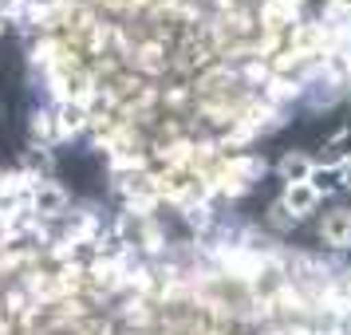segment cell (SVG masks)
<instances>
[{"label": "cell", "instance_id": "ba28073f", "mask_svg": "<svg viewBox=\"0 0 351 335\" xmlns=\"http://www.w3.org/2000/svg\"><path fill=\"white\" fill-rule=\"evenodd\" d=\"M343 170H348V166H319L316 162L312 174H308V186H312L319 197H324V193H335L339 186H343Z\"/></svg>", "mask_w": 351, "mask_h": 335}, {"label": "cell", "instance_id": "277c9868", "mask_svg": "<svg viewBox=\"0 0 351 335\" xmlns=\"http://www.w3.org/2000/svg\"><path fill=\"white\" fill-rule=\"evenodd\" d=\"M280 201H285V209L300 221V217H308V213H316L324 197H319L308 182H296V186H285V197H280Z\"/></svg>", "mask_w": 351, "mask_h": 335}, {"label": "cell", "instance_id": "30bf717a", "mask_svg": "<svg viewBox=\"0 0 351 335\" xmlns=\"http://www.w3.org/2000/svg\"><path fill=\"white\" fill-rule=\"evenodd\" d=\"M269 225L276 229V233H288V229L296 225V217H292V213L285 209V201H272V209H269Z\"/></svg>", "mask_w": 351, "mask_h": 335}, {"label": "cell", "instance_id": "9c48e42d", "mask_svg": "<svg viewBox=\"0 0 351 335\" xmlns=\"http://www.w3.org/2000/svg\"><path fill=\"white\" fill-rule=\"evenodd\" d=\"M28 12H32V0H0V16L8 24H28Z\"/></svg>", "mask_w": 351, "mask_h": 335}, {"label": "cell", "instance_id": "5b68a950", "mask_svg": "<svg viewBox=\"0 0 351 335\" xmlns=\"http://www.w3.org/2000/svg\"><path fill=\"white\" fill-rule=\"evenodd\" d=\"M312 166H316V162L308 158L304 150H285L280 162H276V174L285 177V186H296V182H308Z\"/></svg>", "mask_w": 351, "mask_h": 335}, {"label": "cell", "instance_id": "3957f363", "mask_svg": "<svg viewBox=\"0 0 351 335\" xmlns=\"http://www.w3.org/2000/svg\"><path fill=\"white\" fill-rule=\"evenodd\" d=\"M51 111H56L60 142H67V138H80V134H87V123H91V114H87V107H83V103H56Z\"/></svg>", "mask_w": 351, "mask_h": 335}, {"label": "cell", "instance_id": "7c38bea8", "mask_svg": "<svg viewBox=\"0 0 351 335\" xmlns=\"http://www.w3.org/2000/svg\"><path fill=\"white\" fill-rule=\"evenodd\" d=\"M343 186L351 190V162H348V170H343Z\"/></svg>", "mask_w": 351, "mask_h": 335}, {"label": "cell", "instance_id": "8992f818", "mask_svg": "<svg viewBox=\"0 0 351 335\" xmlns=\"http://www.w3.org/2000/svg\"><path fill=\"white\" fill-rule=\"evenodd\" d=\"M28 130H32V146H60V127H56V111L44 107V111H32L28 119Z\"/></svg>", "mask_w": 351, "mask_h": 335}, {"label": "cell", "instance_id": "8fae6325", "mask_svg": "<svg viewBox=\"0 0 351 335\" xmlns=\"http://www.w3.org/2000/svg\"><path fill=\"white\" fill-rule=\"evenodd\" d=\"M328 20L351 24V0H328Z\"/></svg>", "mask_w": 351, "mask_h": 335}, {"label": "cell", "instance_id": "6da1fadb", "mask_svg": "<svg viewBox=\"0 0 351 335\" xmlns=\"http://www.w3.org/2000/svg\"><path fill=\"white\" fill-rule=\"evenodd\" d=\"M28 209H32L36 221H60L67 209H71V193H67L56 177H44V182H36L32 193H28Z\"/></svg>", "mask_w": 351, "mask_h": 335}, {"label": "cell", "instance_id": "52a82bcc", "mask_svg": "<svg viewBox=\"0 0 351 335\" xmlns=\"http://www.w3.org/2000/svg\"><path fill=\"white\" fill-rule=\"evenodd\" d=\"M20 170H24L28 177H36V182H44V177H51V170H56V158H51L48 146H28Z\"/></svg>", "mask_w": 351, "mask_h": 335}, {"label": "cell", "instance_id": "7a4b0ae2", "mask_svg": "<svg viewBox=\"0 0 351 335\" xmlns=\"http://www.w3.org/2000/svg\"><path fill=\"white\" fill-rule=\"evenodd\" d=\"M319 240L324 245H332V249H351V209H332V213H324V221H319Z\"/></svg>", "mask_w": 351, "mask_h": 335}, {"label": "cell", "instance_id": "5bb4252c", "mask_svg": "<svg viewBox=\"0 0 351 335\" xmlns=\"http://www.w3.org/2000/svg\"><path fill=\"white\" fill-rule=\"evenodd\" d=\"M348 95H351V91H348Z\"/></svg>", "mask_w": 351, "mask_h": 335}, {"label": "cell", "instance_id": "4fadbf2b", "mask_svg": "<svg viewBox=\"0 0 351 335\" xmlns=\"http://www.w3.org/2000/svg\"><path fill=\"white\" fill-rule=\"evenodd\" d=\"M4 32H8V20L0 16V36H4Z\"/></svg>", "mask_w": 351, "mask_h": 335}]
</instances>
